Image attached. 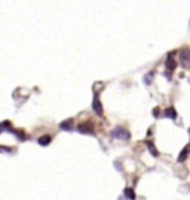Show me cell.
I'll use <instances>...</instances> for the list:
<instances>
[{"label":"cell","instance_id":"obj_8","mask_svg":"<svg viewBox=\"0 0 190 200\" xmlns=\"http://www.w3.org/2000/svg\"><path fill=\"white\" fill-rule=\"evenodd\" d=\"M163 116H165V117H169V119H172V120H175V119H177V113H175V110H174L172 107L166 108V110H165V113H163Z\"/></svg>","mask_w":190,"mask_h":200},{"label":"cell","instance_id":"obj_13","mask_svg":"<svg viewBox=\"0 0 190 200\" xmlns=\"http://www.w3.org/2000/svg\"><path fill=\"white\" fill-rule=\"evenodd\" d=\"M189 132H190V131H189Z\"/></svg>","mask_w":190,"mask_h":200},{"label":"cell","instance_id":"obj_1","mask_svg":"<svg viewBox=\"0 0 190 200\" xmlns=\"http://www.w3.org/2000/svg\"><path fill=\"white\" fill-rule=\"evenodd\" d=\"M112 136L113 138H119V139H129L131 138V134L125 129V128H116V129H113V132H112Z\"/></svg>","mask_w":190,"mask_h":200},{"label":"cell","instance_id":"obj_12","mask_svg":"<svg viewBox=\"0 0 190 200\" xmlns=\"http://www.w3.org/2000/svg\"><path fill=\"white\" fill-rule=\"evenodd\" d=\"M153 116H159V110H157V108L153 110Z\"/></svg>","mask_w":190,"mask_h":200},{"label":"cell","instance_id":"obj_3","mask_svg":"<svg viewBox=\"0 0 190 200\" xmlns=\"http://www.w3.org/2000/svg\"><path fill=\"white\" fill-rule=\"evenodd\" d=\"M92 108H94L95 114H98V116H103V105H101V103H100V96H98V93H95V96H94Z\"/></svg>","mask_w":190,"mask_h":200},{"label":"cell","instance_id":"obj_6","mask_svg":"<svg viewBox=\"0 0 190 200\" xmlns=\"http://www.w3.org/2000/svg\"><path fill=\"white\" fill-rule=\"evenodd\" d=\"M190 154V145H186L184 148H183V151L180 153V156H178V162H184L186 159H187V156Z\"/></svg>","mask_w":190,"mask_h":200},{"label":"cell","instance_id":"obj_11","mask_svg":"<svg viewBox=\"0 0 190 200\" xmlns=\"http://www.w3.org/2000/svg\"><path fill=\"white\" fill-rule=\"evenodd\" d=\"M125 196H126L129 200H135V193H134V190H132L131 187L125 188Z\"/></svg>","mask_w":190,"mask_h":200},{"label":"cell","instance_id":"obj_9","mask_svg":"<svg viewBox=\"0 0 190 200\" xmlns=\"http://www.w3.org/2000/svg\"><path fill=\"white\" fill-rule=\"evenodd\" d=\"M51 141H52V136H51V135H43V136L39 138V144L43 145V147H45V145H49Z\"/></svg>","mask_w":190,"mask_h":200},{"label":"cell","instance_id":"obj_7","mask_svg":"<svg viewBox=\"0 0 190 200\" xmlns=\"http://www.w3.org/2000/svg\"><path fill=\"white\" fill-rule=\"evenodd\" d=\"M59 128H61L62 131H71V129H73V120L68 119V120L61 122V123H59Z\"/></svg>","mask_w":190,"mask_h":200},{"label":"cell","instance_id":"obj_10","mask_svg":"<svg viewBox=\"0 0 190 200\" xmlns=\"http://www.w3.org/2000/svg\"><path fill=\"white\" fill-rule=\"evenodd\" d=\"M147 147H149V150H150L152 156H154V157H157V156H159V153H157V150H156V147L153 145V142H152V141H147Z\"/></svg>","mask_w":190,"mask_h":200},{"label":"cell","instance_id":"obj_2","mask_svg":"<svg viewBox=\"0 0 190 200\" xmlns=\"http://www.w3.org/2000/svg\"><path fill=\"white\" fill-rule=\"evenodd\" d=\"M180 62L184 68H190V49H183L180 52Z\"/></svg>","mask_w":190,"mask_h":200},{"label":"cell","instance_id":"obj_4","mask_svg":"<svg viewBox=\"0 0 190 200\" xmlns=\"http://www.w3.org/2000/svg\"><path fill=\"white\" fill-rule=\"evenodd\" d=\"M77 131L80 134H89V135H92L94 134V126L91 123H82V125L77 126Z\"/></svg>","mask_w":190,"mask_h":200},{"label":"cell","instance_id":"obj_5","mask_svg":"<svg viewBox=\"0 0 190 200\" xmlns=\"http://www.w3.org/2000/svg\"><path fill=\"white\" fill-rule=\"evenodd\" d=\"M175 65H177V62H175V59L172 58V56H169L168 59H166V70H168V79H171V73L175 70Z\"/></svg>","mask_w":190,"mask_h":200}]
</instances>
